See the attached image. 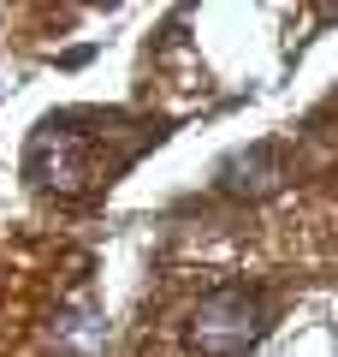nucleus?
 Wrapping results in <instances>:
<instances>
[{
    "mask_svg": "<svg viewBox=\"0 0 338 357\" xmlns=\"http://www.w3.org/2000/svg\"><path fill=\"white\" fill-rule=\"evenodd\" d=\"M267 333V298L255 286H220L190 310V351L196 357H243Z\"/></svg>",
    "mask_w": 338,
    "mask_h": 357,
    "instance_id": "1",
    "label": "nucleus"
},
{
    "mask_svg": "<svg viewBox=\"0 0 338 357\" xmlns=\"http://www.w3.org/2000/svg\"><path fill=\"white\" fill-rule=\"evenodd\" d=\"M24 173L36 178L42 191H54V197H77V191H89V185H95V161H89L83 131H72V126H60V119H48V126L30 137Z\"/></svg>",
    "mask_w": 338,
    "mask_h": 357,
    "instance_id": "2",
    "label": "nucleus"
},
{
    "mask_svg": "<svg viewBox=\"0 0 338 357\" xmlns=\"http://www.w3.org/2000/svg\"><path fill=\"white\" fill-rule=\"evenodd\" d=\"M285 178H291V167H285V155H279L273 143H250V149H238V155H225V161H220V191L238 197V203L273 197Z\"/></svg>",
    "mask_w": 338,
    "mask_h": 357,
    "instance_id": "3",
    "label": "nucleus"
},
{
    "mask_svg": "<svg viewBox=\"0 0 338 357\" xmlns=\"http://www.w3.org/2000/svg\"><path fill=\"white\" fill-rule=\"evenodd\" d=\"M60 351H72V357H95L101 345H107V321L95 316V310H77V316H65L60 321Z\"/></svg>",
    "mask_w": 338,
    "mask_h": 357,
    "instance_id": "4",
    "label": "nucleus"
}]
</instances>
